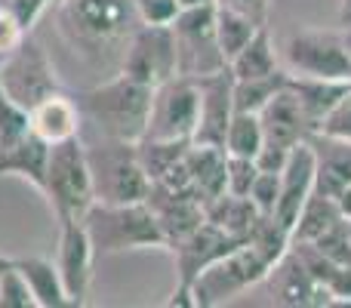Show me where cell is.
<instances>
[{
    "label": "cell",
    "mask_w": 351,
    "mask_h": 308,
    "mask_svg": "<svg viewBox=\"0 0 351 308\" xmlns=\"http://www.w3.org/2000/svg\"><path fill=\"white\" fill-rule=\"evenodd\" d=\"M139 22L133 0H59L62 37L90 65L117 62L121 68V56Z\"/></svg>",
    "instance_id": "1"
},
{
    "label": "cell",
    "mask_w": 351,
    "mask_h": 308,
    "mask_svg": "<svg viewBox=\"0 0 351 308\" xmlns=\"http://www.w3.org/2000/svg\"><path fill=\"white\" fill-rule=\"evenodd\" d=\"M197 111H200V90L194 78H176L164 80L152 93V115H148V130L142 139H179L191 142L197 130Z\"/></svg>",
    "instance_id": "10"
},
{
    "label": "cell",
    "mask_w": 351,
    "mask_h": 308,
    "mask_svg": "<svg viewBox=\"0 0 351 308\" xmlns=\"http://www.w3.org/2000/svg\"><path fill=\"white\" fill-rule=\"evenodd\" d=\"M25 34H28V31L19 25V19L12 16L10 10H3V6H0V56L12 53V49L22 43Z\"/></svg>",
    "instance_id": "40"
},
{
    "label": "cell",
    "mask_w": 351,
    "mask_h": 308,
    "mask_svg": "<svg viewBox=\"0 0 351 308\" xmlns=\"http://www.w3.org/2000/svg\"><path fill=\"white\" fill-rule=\"evenodd\" d=\"M259 121H262V133H265V145L296 148L299 142H305L311 136V127H308V121H305V115H302V108H299L290 86H284V90L259 111Z\"/></svg>",
    "instance_id": "18"
},
{
    "label": "cell",
    "mask_w": 351,
    "mask_h": 308,
    "mask_svg": "<svg viewBox=\"0 0 351 308\" xmlns=\"http://www.w3.org/2000/svg\"><path fill=\"white\" fill-rule=\"evenodd\" d=\"M170 28L176 40V68L182 78L197 80L228 68V59L216 37V3L182 10Z\"/></svg>",
    "instance_id": "6"
},
{
    "label": "cell",
    "mask_w": 351,
    "mask_h": 308,
    "mask_svg": "<svg viewBox=\"0 0 351 308\" xmlns=\"http://www.w3.org/2000/svg\"><path fill=\"white\" fill-rule=\"evenodd\" d=\"M152 93H154V86L139 84L136 78L117 71L114 78L84 90L74 102H77L80 115L96 123L105 139L139 142L148 130Z\"/></svg>",
    "instance_id": "2"
},
{
    "label": "cell",
    "mask_w": 351,
    "mask_h": 308,
    "mask_svg": "<svg viewBox=\"0 0 351 308\" xmlns=\"http://www.w3.org/2000/svg\"><path fill=\"white\" fill-rule=\"evenodd\" d=\"M280 68L278 62V49H274V40L268 34V25H262L250 43L228 62V71L234 74V80H247V78H265V74H274Z\"/></svg>",
    "instance_id": "26"
},
{
    "label": "cell",
    "mask_w": 351,
    "mask_h": 308,
    "mask_svg": "<svg viewBox=\"0 0 351 308\" xmlns=\"http://www.w3.org/2000/svg\"><path fill=\"white\" fill-rule=\"evenodd\" d=\"M133 3L145 25H173V19L182 12L179 0H133Z\"/></svg>",
    "instance_id": "39"
},
{
    "label": "cell",
    "mask_w": 351,
    "mask_h": 308,
    "mask_svg": "<svg viewBox=\"0 0 351 308\" xmlns=\"http://www.w3.org/2000/svg\"><path fill=\"white\" fill-rule=\"evenodd\" d=\"M293 148H278V145H262L259 154H256V163H259V169H271V173H280L287 163V157H290Z\"/></svg>",
    "instance_id": "42"
},
{
    "label": "cell",
    "mask_w": 351,
    "mask_h": 308,
    "mask_svg": "<svg viewBox=\"0 0 351 308\" xmlns=\"http://www.w3.org/2000/svg\"><path fill=\"white\" fill-rule=\"evenodd\" d=\"M121 71L148 86H160L164 80L176 78L179 68H176V40L170 25L139 22L121 56Z\"/></svg>",
    "instance_id": "11"
},
{
    "label": "cell",
    "mask_w": 351,
    "mask_h": 308,
    "mask_svg": "<svg viewBox=\"0 0 351 308\" xmlns=\"http://www.w3.org/2000/svg\"><path fill=\"white\" fill-rule=\"evenodd\" d=\"M268 268H271V262L250 241H243L241 247H234L228 256H222L219 262H213L206 272H200L194 278V303H197V308H216L228 303V299L241 296L250 287L262 284Z\"/></svg>",
    "instance_id": "7"
},
{
    "label": "cell",
    "mask_w": 351,
    "mask_h": 308,
    "mask_svg": "<svg viewBox=\"0 0 351 308\" xmlns=\"http://www.w3.org/2000/svg\"><path fill=\"white\" fill-rule=\"evenodd\" d=\"M348 225H351V222H348Z\"/></svg>",
    "instance_id": "49"
},
{
    "label": "cell",
    "mask_w": 351,
    "mask_h": 308,
    "mask_svg": "<svg viewBox=\"0 0 351 308\" xmlns=\"http://www.w3.org/2000/svg\"><path fill=\"white\" fill-rule=\"evenodd\" d=\"M342 40H346V49H348V56H351V28L342 31Z\"/></svg>",
    "instance_id": "47"
},
{
    "label": "cell",
    "mask_w": 351,
    "mask_h": 308,
    "mask_svg": "<svg viewBox=\"0 0 351 308\" xmlns=\"http://www.w3.org/2000/svg\"><path fill=\"white\" fill-rule=\"evenodd\" d=\"M219 6H228V10L241 12V16L253 19L256 25H268V10H271V0H216Z\"/></svg>",
    "instance_id": "41"
},
{
    "label": "cell",
    "mask_w": 351,
    "mask_h": 308,
    "mask_svg": "<svg viewBox=\"0 0 351 308\" xmlns=\"http://www.w3.org/2000/svg\"><path fill=\"white\" fill-rule=\"evenodd\" d=\"M336 200H339V210H342V216H346L348 222H351V185H348L346 191H342Z\"/></svg>",
    "instance_id": "44"
},
{
    "label": "cell",
    "mask_w": 351,
    "mask_h": 308,
    "mask_svg": "<svg viewBox=\"0 0 351 308\" xmlns=\"http://www.w3.org/2000/svg\"><path fill=\"white\" fill-rule=\"evenodd\" d=\"M84 228L99 253H123V250L164 247V235L148 210V204H93L84 216Z\"/></svg>",
    "instance_id": "4"
},
{
    "label": "cell",
    "mask_w": 351,
    "mask_h": 308,
    "mask_svg": "<svg viewBox=\"0 0 351 308\" xmlns=\"http://www.w3.org/2000/svg\"><path fill=\"white\" fill-rule=\"evenodd\" d=\"M197 90H200V111L191 142L225 148V133H228V123L234 117V96H231L234 74L225 68V71L197 78Z\"/></svg>",
    "instance_id": "14"
},
{
    "label": "cell",
    "mask_w": 351,
    "mask_h": 308,
    "mask_svg": "<svg viewBox=\"0 0 351 308\" xmlns=\"http://www.w3.org/2000/svg\"><path fill=\"white\" fill-rule=\"evenodd\" d=\"M259 28L262 25H256L253 19H247V16H241V12L228 10V6L216 3V37H219V47H222V53L228 62L247 47L250 37H253Z\"/></svg>",
    "instance_id": "30"
},
{
    "label": "cell",
    "mask_w": 351,
    "mask_h": 308,
    "mask_svg": "<svg viewBox=\"0 0 351 308\" xmlns=\"http://www.w3.org/2000/svg\"><path fill=\"white\" fill-rule=\"evenodd\" d=\"M0 62H3V56H0Z\"/></svg>",
    "instance_id": "48"
},
{
    "label": "cell",
    "mask_w": 351,
    "mask_h": 308,
    "mask_svg": "<svg viewBox=\"0 0 351 308\" xmlns=\"http://www.w3.org/2000/svg\"><path fill=\"white\" fill-rule=\"evenodd\" d=\"M256 176H259V163H256L253 157L228 154V185H225V191L247 194L250 198V188H253Z\"/></svg>",
    "instance_id": "37"
},
{
    "label": "cell",
    "mask_w": 351,
    "mask_h": 308,
    "mask_svg": "<svg viewBox=\"0 0 351 308\" xmlns=\"http://www.w3.org/2000/svg\"><path fill=\"white\" fill-rule=\"evenodd\" d=\"M10 265H12V256H3V253H0V272H6Z\"/></svg>",
    "instance_id": "46"
},
{
    "label": "cell",
    "mask_w": 351,
    "mask_h": 308,
    "mask_svg": "<svg viewBox=\"0 0 351 308\" xmlns=\"http://www.w3.org/2000/svg\"><path fill=\"white\" fill-rule=\"evenodd\" d=\"M43 194L49 200L56 222H80L86 210L96 204L90 163H86V145L77 136L49 145Z\"/></svg>",
    "instance_id": "3"
},
{
    "label": "cell",
    "mask_w": 351,
    "mask_h": 308,
    "mask_svg": "<svg viewBox=\"0 0 351 308\" xmlns=\"http://www.w3.org/2000/svg\"><path fill=\"white\" fill-rule=\"evenodd\" d=\"M0 84L28 111L37 102H43L47 96L62 90L53 59H49V53L43 49V43L34 34H25L22 43L12 53L3 56V62H0Z\"/></svg>",
    "instance_id": "9"
},
{
    "label": "cell",
    "mask_w": 351,
    "mask_h": 308,
    "mask_svg": "<svg viewBox=\"0 0 351 308\" xmlns=\"http://www.w3.org/2000/svg\"><path fill=\"white\" fill-rule=\"evenodd\" d=\"M0 308H37L28 290V281L22 278L16 262L6 272H0Z\"/></svg>",
    "instance_id": "34"
},
{
    "label": "cell",
    "mask_w": 351,
    "mask_h": 308,
    "mask_svg": "<svg viewBox=\"0 0 351 308\" xmlns=\"http://www.w3.org/2000/svg\"><path fill=\"white\" fill-rule=\"evenodd\" d=\"M290 80V71L287 68H278L274 74H265V78H247V80H234V111H250V115H259L274 96L287 86Z\"/></svg>",
    "instance_id": "28"
},
{
    "label": "cell",
    "mask_w": 351,
    "mask_h": 308,
    "mask_svg": "<svg viewBox=\"0 0 351 308\" xmlns=\"http://www.w3.org/2000/svg\"><path fill=\"white\" fill-rule=\"evenodd\" d=\"M311 148H315V191L327 198H339L351 185V142L330 139V136L311 133Z\"/></svg>",
    "instance_id": "19"
},
{
    "label": "cell",
    "mask_w": 351,
    "mask_h": 308,
    "mask_svg": "<svg viewBox=\"0 0 351 308\" xmlns=\"http://www.w3.org/2000/svg\"><path fill=\"white\" fill-rule=\"evenodd\" d=\"M315 148L311 142H299L296 148L287 157L284 169H280V194H278V206H274V219L293 228L302 204L308 200V194L315 191Z\"/></svg>",
    "instance_id": "17"
},
{
    "label": "cell",
    "mask_w": 351,
    "mask_h": 308,
    "mask_svg": "<svg viewBox=\"0 0 351 308\" xmlns=\"http://www.w3.org/2000/svg\"><path fill=\"white\" fill-rule=\"evenodd\" d=\"M321 250L327 259H333L336 265H351V225L348 219H339L336 225H330L317 241H308Z\"/></svg>",
    "instance_id": "33"
},
{
    "label": "cell",
    "mask_w": 351,
    "mask_h": 308,
    "mask_svg": "<svg viewBox=\"0 0 351 308\" xmlns=\"http://www.w3.org/2000/svg\"><path fill=\"white\" fill-rule=\"evenodd\" d=\"M53 3H59V0H0V6H3V10H10L12 16L19 19V25L28 31V34L34 31V25L40 22V16Z\"/></svg>",
    "instance_id": "38"
},
{
    "label": "cell",
    "mask_w": 351,
    "mask_h": 308,
    "mask_svg": "<svg viewBox=\"0 0 351 308\" xmlns=\"http://www.w3.org/2000/svg\"><path fill=\"white\" fill-rule=\"evenodd\" d=\"M12 262L22 272V278L28 281V290L34 296L37 308H74V299L65 293L56 262L43 259V256H22V259Z\"/></svg>",
    "instance_id": "25"
},
{
    "label": "cell",
    "mask_w": 351,
    "mask_h": 308,
    "mask_svg": "<svg viewBox=\"0 0 351 308\" xmlns=\"http://www.w3.org/2000/svg\"><path fill=\"white\" fill-rule=\"evenodd\" d=\"M185 167H188V179L191 188L200 200H210L216 194L225 191L228 185V152L219 145H200L191 142L185 152Z\"/></svg>",
    "instance_id": "20"
},
{
    "label": "cell",
    "mask_w": 351,
    "mask_h": 308,
    "mask_svg": "<svg viewBox=\"0 0 351 308\" xmlns=\"http://www.w3.org/2000/svg\"><path fill=\"white\" fill-rule=\"evenodd\" d=\"M287 86H290L293 96H296V102H299V108H302L305 121H308L311 133H317V127H321V121L330 115V108L351 90V80L296 78V74H290Z\"/></svg>",
    "instance_id": "23"
},
{
    "label": "cell",
    "mask_w": 351,
    "mask_h": 308,
    "mask_svg": "<svg viewBox=\"0 0 351 308\" xmlns=\"http://www.w3.org/2000/svg\"><path fill=\"white\" fill-rule=\"evenodd\" d=\"M86 163L99 204H142L148 198L152 179L139 163L136 142L102 136L99 145H86Z\"/></svg>",
    "instance_id": "5"
},
{
    "label": "cell",
    "mask_w": 351,
    "mask_h": 308,
    "mask_svg": "<svg viewBox=\"0 0 351 308\" xmlns=\"http://www.w3.org/2000/svg\"><path fill=\"white\" fill-rule=\"evenodd\" d=\"M47 163H49V142L31 130L19 142L0 152V176H19L31 182L37 191H43L47 182Z\"/></svg>",
    "instance_id": "21"
},
{
    "label": "cell",
    "mask_w": 351,
    "mask_h": 308,
    "mask_svg": "<svg viewBox=\"0 0 351 308\" xmlns=\"http://www.w3.org/2000/svg\"><path fill=\"white\" fill-rule=\"evenodd\" d=\"M191 142H179V139H139L136 142V152H139V163L148 173V179H160L167 176L176 163L185 157Z\"/></svg>",
    "instance_id": "29"
},
{
    "label": "cell",
    "mask_w": 351,
    "mask_h": 308,
    "mask_svg": "<svg viewBox=\"0 0 351 308\" xmlns=\"http://www.w3.org/2000/svg\"><path fill=\"white\" fill-rule=\"evenodd\" d=\"M284 68L296 78L351 80V56L342 40V31H290L284 40Z\"/></svg>",
    "instance_id": "8"
},
{
    "label": "cell",
    "mask_w": 351,
    "mask_h": 308,
    "mask_svg": "<svg viewBox=\"0 0 351 308\" xmlns=\"http://www.w3.org/2000/svg\"><path fill=\"white\" fill-rule=\"evenodd\" d=\"M262 145H265V133H262L259 115L234 111V117L228 123V133H225V152L237 154V157H253L256 161Z\"/></svg>",
    "instance_id": "31"
},
{
    "label": "cell",
    "mask_w": 351,
    "mask_h": 308,
    "mask_svg": "<svg viewBox=\"0 0 351 308\" xmlns=\"http://www.w3.org/2000/svg\"><path fill=\"white\" fill-rule=\"evenodd\" d=\"M339 219H346L339 210V200L327 198V194H321V191H311L290 228V244L293 241H317V237H321L330 225L339 222Z\"/></svg>",
    "instance_id": "27"
},
{
    "label": "cell",
    "mask_w": 351,
    "mask_h": 308,
    "mask_svg": "<svg viewBox=\"0 0 351 308\" xmlns=\"http://www.w3.org/2000/svg\"><path fill=\"white\" fill-rule=\"evenodd\" d=\"M204 219L213 222L216 228H222L225 235L237 237V241H250V235H253V228L259 225L262 213L247 194L222 191L204 204Z\"/></svg>",
    "instance_id": "22"
},
{
    "label": "cell",
    "mask_w": 351,
    "mask_h": 308,
    "mask_svg": "<svg viewBox=\"0 0 351 308\" xmlns=\"http://www.w3.org/2000/svg\"><path fill=\"white\" fill-rule=\"evenodd\" d=\"M93 259H96V250H93V241L84 228V219H80V222H59V253H56V265H59L62 284H65L68 296L74 299V305H84V296H86V290H90Z\"/></svg>",
    "instance_id": "16"
},
{
    "label": "cell",
    "mask_w": 351,
    "mask_h": 308,
    "mask_svg": "<svg viewBox=\"0 0 351 308\" xmlns=\"http://www.w3.org/2000/svg\"><path fill=\"white\" fill-rule=\"evenodd\" d=\"M243 241H237V237L225 235L222 228H216L213 222H200L197 228L191 231V235H185L182 241L170 244V253H173V265H176V284H185L191 287L194 278H197L200 272H206V268L213 265V262H219L222 256H228L234 247H241Z\"/></svg>",
    "instance_id": "12"
},
{
    "label": "cell",
    "mask_w": 351,
    "mask_h": 308,
    "mask_svg": "<svg viewBox=\"0 0 351 308\" xmlns=\"http://www.w3.org/2000/svg\"><path fill=\"white\" fill-rule=\"evenodd\" d=\"M265 290L271 296L274 305L284 308H321V305H333L327 287H321L315 278L308 274V268L302 265L293 250H287L265 274Z\"/></svg>",
    "instance_id": "13"
},
{
    "label": "cell",
    "mask_w": 351,
    "mask_h": 308,
    "mask_svg": "<svg viewBox=\"0 0 351 308\" xmlns=\"http://www.w3.org/2000/svg\"><path fill=\"white\" fill-rule=\"evenodd\" d=\"M25 133H31V111L22 108L0 84V152L19 142Z\"/></svg>",
    "instance_id": "32"
},
{
    "label": "cell",
    "mask_w": 351,
    "mask_h": 308,
    "mask_svg": "<svg viewBox=\"0 0 351 308\" xmlns=\"http://www.w3.org/2000/svg\"><path fill=\"white\" fill-rule=\"evenodd\" d=\"M336 25H339V31L351 28V0H339V10H336Z\"/></svg>",
    "instance_id": "43"
},
{
    "label": "cell",
    "mask_w": 351,
    "mask_h": 308,
    "mask_svg": "<svg viewBox=\"0 0 351 308\" xmlns=\"http://www.w3.org/2000/svg\"><path fill=\"white\" fill-rule=\"evenodd\" d=\"M278 194H280V173L271 169H259L253 188H250V200L259 206L262 216H274V206H278Z\"/></svg>",
    "instance_id": "35"
},
{
    "label": "cell",
    "mask_w": 351,
    "mask_h": 308,
    "mask_svg": "<svg viewBox=\"0 0 351 308\" xmlns=\"http://www.w3.org/2000/svg\"><path fill=\"white\" fill-rule=\"evenodd\" d=\"M145 204L160 225L164 247L182 241V237L191 235V231L204 222V200L194 191H179V188H167V185H160V182H152Z\"/></svg>",
    "instance_id": "15"
},
{
    "label": "cell",
    "mask_w": 351,
    "mask_h": 308,
    "mask_svg": "<svg viewBox=\"0 0 351 308\" xmlns=\"http://www.w3.org/2000/svg\"><path fill=\"white\" fill-rule=\"evenodd\" d=\"M206 3H216V0H179L182 10H191V6H206Z\"/></svg>",
    "instance_id": "45"
},
{
    "label": "cell",
    "mask_w": 351,
    "mask_h": 308,
    "mask_svg": "<svg viewBox=\"0 0 351 308\" xmlns=\"http://www.w3.org/2000/svg\"><path fill=\"white\" fill-rule=\"evenodd\" d=\"M317 133L330 136V139H339V142H351V90L330 108V115L321 121Z\"/></svg>",
    "instance_id": "36"
},
{
    "label": "cell",
    "mask_w": 351,
    "mask_h": 308,
    "mask_svg": "<svg viewBox=\"0 0 351 308\" xmlns=\"http://www.w3.org/2000/svg\"><path fill=\"white\" fill-rule=\"evenodd\" d=\"M31 130H34L40 139H47L49 145L62 139H71L80 130V108L71 96L65 93H53L43 102H37L31 108Z\"/></svg>",
    "instance_id": "24"
}]
</instances>
